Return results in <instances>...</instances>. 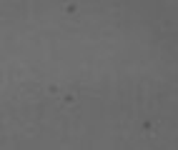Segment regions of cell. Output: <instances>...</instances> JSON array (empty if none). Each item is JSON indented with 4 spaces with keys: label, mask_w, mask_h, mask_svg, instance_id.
Wrapping results in <instances>:
<instances>
[{
    "label": "cell",
    "mask_w": 178,
    "mask_h": 150,
    "mask_svg": "<svg viewBox=\"0 0 178 150\" xmlns=\"http://www.w3.org/2000/svg\"><path fill=\"white\" fill-rule=\"evenodd\" d=\"M48 93H50V95H58L60 88H58V85H48Z\"/></svg>",
    "instance_id": "2"
},
{
    "label": "cell",
    "mask_w": 178,
    "mask_h": 150,
    "mask_svg": "<svg viewBox=\"0 0 178 150\" xmlns=\"http://www.w3.org/2000/svg\"><path fill=\"white\" fill-rule=\"evenodd\" d=\"M63 100H65V105H73V103H75V95H73V93H68Z\"/></svg>",
    "instance_id": "1"
}]
</instances>
